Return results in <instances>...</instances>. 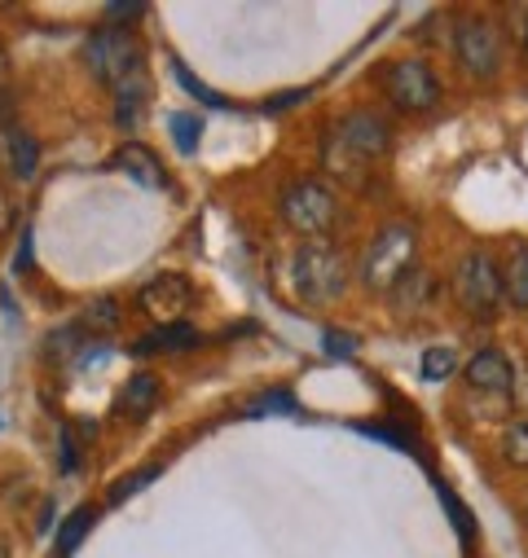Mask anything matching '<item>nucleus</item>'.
<instances>
[{
    "instance_id": "cd10ccee",
    "label": "nucleus",
    "mask_w": 528,
    "mask_h": 558,
    "mask_svg": "<svg viewBox=\"0 0 528 558\" xmlns=\"http://www.w3.org/2000/svg\"><path fill=\"white\" fill-rule=\"evenodd\" d=\"M142 14H146L142 0H115V5H106V23H110V27L132 23V19H142Z\"/></svg>"
},
{
    "instance_id": "a878e982",
    "label": "nucleus",
    "mask_w": 528,
    "mask_h": 558,
    "mask_svg": "<svg viewBox=\"0 0 528 558\" xmlns=\"http://www.w3.org/2000/svg\"><path fill=\"white\" fill-rule=\"evenodd\" d=\"M19 216H23V203H19V194H14L5 181H0V238H5V233H14Z\"/></svg>"
},
{
    "instance_id": "7ed1b4c3",
    "label": "nucleus",
    "mask_w": 528,
    "mask_h": 558,
    "mask_svg": "<svg viewBox=\"0 0 528 558\" xmlns=\"http://www.w3.org/2000/svg\"><path fill=\"white\" fill-rule=\"evenodd\" d=\"M415 251H419V229L410 220H396V225H383L374 238H370V251L361 255V287L370 291H392L415 264Z\"/></svg>"
},
{
    "instance_id": "1a4fd4ad",
    "label": "nucleus",
    "mask_w": 528,
    "mask_h": 558,
    "mask_svg": "<svg viewBox=\"0 0 528 558\" xmlns=\"http://www.w3.org/2000/svg\"><path fill=\"white\" fill-rule=\"evenodd\" d=\"M194 304V282L185 272H155L151 282L137 291V308L159 317V326H172L185 317V308Z\"/></svg>"
},
{
    "instance_id": "b1692460",
    "label": "nucleus",
    "mask_w": 528,
    "mask_h": 558,
    "mask_svg": "<svg viewBox=\"0 0 528 558\" xmlns=\"http://www.w3.org/2000/svg\"><path fill=\"white\" fill-rule=\"evenodd\" d=\"M264 413H300V404H296L291 391H264V396L251 404V417H264Z\"/></svg>"
},
{
    "instance_id": "2eb2a0df",
    "label": "nucleus",
    "mask_w": 528,
    "mask_h": 558,
    "mask_svg": "<svg viewBox=\"0 0 528 558\" xmlns=\"http://www.w3.org/2000/svg\"><path fill=\"white\" fill-rule=\"evenodd\" d=\"M0 150H5V172H10L19 185L40 172V142H36L27 128L14 123V128L5 132V142H0Z\"/></svg>"
},
{
    "instance_id": "20e7f679",
    "label": "nucleus",
    "mask_w": 528,
    "mask_h": 558,
    "mask_svg": "<svg viewBox=\"0 0 528 558\" xmlns=\"http://www.w3.org/2000/svg\"><path fill=\"white\" fill-rule=\"evenodd\" d=\"M142 58H146V49H142L137 36H132V27H110V23H101V27L88 32V40H84V66H88V75H93L97 84H106V88H123L128 80H137V75H142Z\"/></svg>"
},
{
    "instance_id": "5701e85b",
    "label": "nucleus",
    "mask_w": 528,
    "mask_h": 558,
    "mask_svg": "<svg viewBox=\"0 0 528 558\" xmlns=\"http://www.w3.org/2000/svg\"><path fill=\"white\" fill-rule=\"evenodd\" d=\"M159 471H164L159 462H155V466H142V471H132L128 480H119V484L110 488V497H106V501H110V506H123L128 497H137V493H142L151 480H159Z\"/></svg>"
},
{
    "instance_id": "6e6552de",
    "label": "nucleus",
    "mask_w": 528,
    "mask_h": 558,
    "mask_svg": "<svg viewBox=\"0 0 528 558\" xmlns=\"http://www.w3.org/2000/svg\"><path fill=\"white\" fill-rule=\"evenodd\" d=\"M454 58L471 80H497L506 66V40L502 27L484 14H467L454 27Z\"/></svg>"
},
{
    "instance_id": "423d86ee",
    "label": "nucleus",
    "mask_w": 528,
    "mask_h": 558,
    "mask_svg": "<svg viewBox=\"0 0 528 558\" xmlns=\"http://www.w3.org/2000/svg\"><path fill=\"white\" fill-rule=\"evenodd\" d=\"M379 93L401 110V114H428L441 106L445 88L436 80V71L423 58H392L379 71Z\"/></svg>"
},
{
    "instance_id": "0eeeda50",
    "label": "nucleus",
    "mask_w": 528,
    "mask_h": 558,
    "mask_svg": "<svg viewBox=\"0 0 528 558\" xmlns=\"http://www.w3.org/2000/svg\"><path fill=\"white\" fill-rule=\"evenodd\" d=\"M283 220L291 233L309 238V242H326V233L339 225V198L331 185L322 181H291L283 190Z\"/></svg>"
},
{
    "instance_id": "4be33fe9",
    "label": "nucleus",
    "mask_w": 528,
    "mask_h": 558,
    "mask_svg": "<svg viewBox=\"0 0 528 558\" xmlns=\"http://www.w3.org/2000/svg\"><path fill=\"white\" fill-rule=\"evenodd\" d=\"M454 365H458V352L454 348H428L423 361H419V369H423L428 383H445L454 374Z\"/></svg>"
},
{
    "instance_id": "aec40b11",
    "label": "nucleus",
    "mask_w": 528,
    "mask_h": 558,
    "mask_svg": "<svg viewBox=\"0 0 528 558\" xmlns=\"http://www.w3.org/2000/svg\"><path fill=\"white\" fill-rule=\"evenodd\" d=\"M168 128H172V142H177L181 155H194V150H199V142H203V119H199L194 110H177V114L168 119Z\"/></svg>"
},
{
    "instance_id": "9d476101",
    "label": "nucleus",
    "mask_w": 528,
    "mask_h": 558,
    "mask_svg": "<svg viewBox=\"0 0 528 558\" xmlns=\"http://www.w3.org/2000/svg\"><path fill=\"white\" fill-rule=\"evenodd\" d=\"M463 378H467V387H471L476 396H493V400H506V396L519 391V369H515V361H511L502 348H480V352L467 361Z\"/></svg>"
},
{
    "instance_id": "7c9ffc66",
    "label": "nucleus",
    "mask_w": 528,
    "mask_h": 558,
    "mask_svg": "<svg viewBox=\"0 0 528 558\" xmlns=\"http://www.w3.org/2000/svg\"><path fill=\"white\" fill-rule=\"evenodd\" d=\"M326 352H331V356H352V352H357V339L344 335V330H326Z\"/></svg>"
},
{
    "instance_id": "9b49d317",
    "label": "nucleus",
    "mask_w": 528,
    "mask_h": 558,
    "mask_svg": "<svg viewBox=\"0 0 528 558\" xmlns=\"http://www.w3.org/2000/svg\"><path fill=\"white\" fill-rule=\"evenodd\" d=\"M106 168H115V172L132 177L142 190H168V172H164L159 155H155V150H146L142 142H123V146L106 159Z\"/></svg>"
},
{
    "instance_id": "a211bd4d",
    "label": "nucleus",
    "mask_w": 528,
    "mask_h": 558,
    "mask_svg": "<svg viewBox=\"0 0 528 558\" xmlns=\"http://www.w3.org/2000/svg\"><path fill=\"white\" fill-rule=\"evenodd\" d=\"M93 519H97V506H75V510H71V519L58 527V554H62V558H71V554L80 549V541L88 536Z\"/></svg>"
},
{
    "instance_id": "f03ea898",
    "label": "nucleus",
    "mask_w": 528,
    "mask_h": 558,
    "mask_svg": "<svg viewBox=\"0 0 528 558\" xmlns=\"http://www.w3.org/2000/svg\"><path fill=\"white\" fill-rule=\"evenodd\" d=\"M454 300L467 317L476 322H493L506 308V291H502V259L489 246H467L463 259L454 264Z\"/></svg>"
},
{
    "instance_id": "dca6fc26",
    "label": "nucleus",
    "mask_w": 528,
    "mask_h": 558,
    "mask_svg": "<svg viewBox=\"0 0 528 558\" xmlns=\"http://www.w3.org/2000/svg\"><path fill=\"white\" fill-rule=\"evenodd\" d=\"M84 352H88L84 348V322H67V326L49 330V339H45V356L58 365H67L71 356H84Z\"/></svg>"
},
{
    "instance_id": "ddd939ff",
    "label": "nucleus",
    "mask_w": 528,
    "mask_h": 558,
    "mask_svg": "<svg viewBox=\"0 0 528 558\" xmlns=\"http://www.w3.org/2000/svg\"><path fill=\"white\" fill-rule=\"evenodd\" d=\"M159 396H164V387H159V378L155 374H132L128 383H123V391L115 396V417H128V423H142V417H151L155 413V404H159Z\"/></svg>"
},
{
    "instance_id": "c756f323",
    "label": "nucleus",
    "mask_w": 528,
    "mask_h": 558,
    "mask_svg": "<svg viewBox=\"0 0 528 558\" xmlns=\"http://www.w3.org/2000/svg\"><path fill=\"white\" fill-rule=\"evenodd\" d=\"M14 114H19V93L14 84H0V132L14 128Z\"/></svg>"
},
{
    "instance_id": "f8f14e48",
    "label": "nucleus",
    "mask_w": 528,
    "mask_h": 558,
    "mask_svg": "<svg viewBox=\"0 0 528 558\" xmlns=\"http://www.w3.org/2000/svg\"><path fill=\"white\" fill-rule=\"evenodd\" d=\"M207 335L190 322H172V326H155L151 335H142L137 343H132V356H177V352H190L199 348Z\"/></svg>"
},
{
    "instance_id": "412c9836",
    "label": "nucleus",
    "mask_w": 528,
    "mask_h": 558,
    "mask_svg": "<svg viewBox=\"0 0 528 558\" xmlns=\"http://www.w3.org/2000/svg\"><path fill=\"white\" fill-rule=\"evenodd\" d=\"M80 322H84V330H88V335H93V330L110 335V330L123 322V308H119L110 295H101V300H93V304L84 308V317H80Z\"/></svg>"
},
{
    "instance_id": "c85d7f7f",
    "label": "nucleus",
    "mask_w": 528,
    "mask_h": 558,
    "mask_svg": "<svg viewBox=\"0 0 528 558\" xmlns=\"http://www.w3.org/2000/svg\"><path fill=\"white\" fill-rule=\"evenodd\" d=\"M58 462H62V471H67V475L80 466V445H75V432H71V427H62V432H58Z\"/></svg>"
},
{
    "instance_id": "bb28decb",
    "label": "nucleus",
    "mask_w": 528,
    "mask_h": 558,
    "mask_svg": "<svg viewBox=\"0 0 528 558\" xmlns=\"http://www.w3.org/2000/svg\"><path fill=\"white\" fill-rule=\"evenodd\" d=\"M436 493H441V501L449 506V514H454V527H458L463 545H471V536H476V532H471V514H467V506H463V501H458V497H454L445 484H436Z\"/></svg>"
},
{
    "instance_id": "f3484780",
    "label": "nucleus",
    "mask_w": 528,
    "mask_h": 558,
    "mask_svg": "<svg viewBox=\"0 0 528 558\" xmlns=\"http://www.w3.org/2000/svg\"><path fill=\"white\" fill-rule=\"evenodd\" d=\"M142 106H146V75H137V80H128L123 88H115V123L119 128H137V119H142Z\"/></svg>"
},
{
    "instance_id": "f704fd0d",
    "label": "nucleus",
    "mask_w": 528,
    "mask_h": 558,
    "mask_svg": "<svg viewBox=\"0 0 528 558\" xmlns=\"http://www.w3.org/2000/svg\"><path fill=\"white\" fill-rule=\"evenodd\" d=\"M524 523H528V506H524Z\"/></svg>"
},
{
    "instance_id": "4468645a",
    "label": "nucleus",
    "mask_w": 528,
    "mask_h": 558,
    "mask_svg": "<svg viewBox=\"0 0 528 558\" xmlns=\"http://www.w3.org/2000/svg\"><path fill=\"white\" fill-rule=\"evenodd\" d=\"M502 291L511 313H528V238H511L502 259Z\"/></svg>"
},
{
    "instance_id": "2f4dec72",
    "label": "nucleus",
    "mask_w": 528,
    "mask_h": 558,
    "mask_svg": "<svg viewBox=\"0 0 528 558\" xmlns=\"http://www.w3.org/2000/svg\"><path fill=\"white\" fill-rule=\"evenodd\" d=\"M309 97V88H291V93H278L269 106H264V110H269V114H278V110H287V106H296V101H304Z\"/></svg>"
},
{
    "instance_id": "473e14b6",
    "label": "nucleus",
    "mask_w": 528,
    "mask_h": 558,
    "mask_svg": "<svg viewBox=\"0 0 528 558\" xmlns=\"http://www.w3.org/2000/svg\"><path fill=\"white\" fill-rule=\"evenodd\" d=\"M511 19H515V36H519V49L528 53V10H515Z\"/></svg>"
},
{
    "instance_id": "393cba45",
    "label": "nucleus",
    "mask_w": 528,
    "mask_h": 558,
    "mask_svg": "<svg viewBox=\"0 0 528 558\" xmlns=\"http://www.w3.org/2000/svg\"><path fill=\"white\" fill-rule=\"evenodd\" d=\"M172 75H177V84H181L185 93H194V97H199L203 106H225V97H220V93H212V88H207V84H203L199 75H190V71L181 66V62H172Z\"/></svg>"
},
{
    "instance_id": "39448f33",
    "label": "nucleus",
    "mask_w": 528,
    "mask_h": 558,
    "mask_svg": "<svg viewBox=\"0 0 528 558\" xmlns=\"http://www.w3.org/2000/svg\"><path fill=\"white\" fill-rule=\"evenodd\" d=\"M291 282L304 304H331L348 291V255L335 242H304L291 264Z\"/></svg>"
},
{
    "instance_id": "6ab92c4d",
    "label": "nucleus",
    "mask_w": 528,
    "mask_h": 558,
    "mask_svg": "<svg viewBox=\"0 0 528 558\" xmlns=\"http://www.w3.org/2000/svg\"><path fill=\"white\" fill-rule=\"evenodd\" d=\"M502 458L515 471H528V413L515 417V423H506V432H502Z\"/></svg>"
},
{
    "instance_id": "72a5a7b5",
    "label": "nucleus",
    "mask_w": 528,
    "mask_h": 558,
    "mask_svg": "<svg viewBox=\"0 0 528 558\" xmlns=\"http://www.w3.org/2000/svg\"><path fill=\"white\" fill-rule=\"evenodd\" d=\"M0 84H10V49L0 40Z\"/></svg>"
},
{
    "instance_id": "f257e3e1",
    "label": "nucleus",
    "mask_w": 528,
    "mask_h": 558,
    "mask_svg": "<svg viewBox=\"0 0 528 558\" xmlns=\"http://www.w3.org/2000/svg\"><path fill=\"white\" fill-rule=\"evenodd\" d=\"M387 150H392V123L374 110H348L331 123V136H326L331 172H352V168L379 163Z\"/></svg>"
}]
</instances>
